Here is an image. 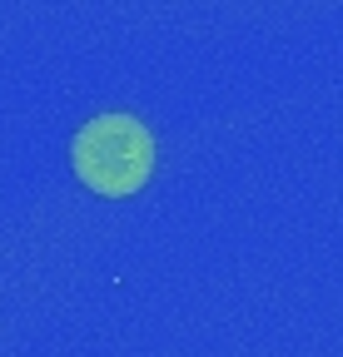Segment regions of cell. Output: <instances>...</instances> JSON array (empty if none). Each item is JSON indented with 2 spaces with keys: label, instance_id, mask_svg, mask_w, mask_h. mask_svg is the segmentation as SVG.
Returning <instances> with one entry per match:
<instances>
[{
  "label": "cell",
  "instance_id": "cell-1",
  "mask_svg": "<svg viewBox=\"0 0 343 357\" xmlns=\"http://www.w3.org/2000/svg\"><path fill=\"white\" fill-rule=\"evenodd\" d=\"M70 164L90 194L124 199L140 194L154 174V139L135 114H95L70 139Z\"/></svg>",
  "mask_w": 343,
  "mask_h": 357
}]
</instances>
